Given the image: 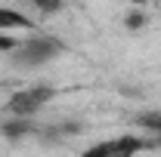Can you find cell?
Returning a JSON list of instances; mask_svg holds the SVG:
<instances>
[{"label": "cell", "mask_w": 161, "mask_h": 157, "mask_svg": "<svg viewBox=\"0 0 161 157\" xmlns=\"http://www.w3.org/2000/svg\"><path fill=\"white\" fill-rule=\"evenodd\" d=\"M62 53V40L50 37V34H37V37H28L25 43L16 46L13 53V62L22 65V68H37V65H47L53 62Z\"/></svg>", "instance_id": "6da1fadb"}, {"label": "cell", "mask_w": 161, "mask_h": 157, "mask_svg": "<svg viewBox=\"0 0 161 157\" xmlns=\"http://www.w3.org/2000/svg\"><path fill=\"white\" fill-rule=\"evenodd\" d=\"M53 99V86H47V83H34V86H25L19 93H13L9 102H6V114H13V117H34L40 108L47 105Z\"/></svg>", "instance_id": "7a4b0ae2"}, {"label": "cell", "mask_w": 161, "mask_h": 157, "mask_svg": "<svg viewBox=\"0 0 161 157\" xmlns=\"http://www.w3.org/2000/svg\"><path fill=\"white\" fill-rule=\"evenodd\" d=\"M25 28H31V19L28 16H22L19 9L0 6V34L3 31H25Z\"/></svg>", "instance_id": "3957f363"}, {"label": "cell", "mask_w": 161, "mask_h": 157, "mask_svg": "<svg viewBox=\"0 0 161 157\" xmlns=\"http://www.w3.org/2000/svg\"><path fill=\"white\" fill-rule=\"evenodd\" d=\"M31 129H34V126H31L28 120H22V117H13L9 123H3V126H0L3 139H13V142H16V139H25Z\"/></svg>", "instance_id": "277c9868"}, {"label": "cell", "mask_w": 161, "mask_h": 157, "mask_svg": "<svg viewBox=\"0 0 161 157\" xmlns=\"http://www.w3.org/2000/svg\"><path fill=\"white\" fill-rule=\"evenodd\" d=\"M133 123L149 129V133H155V136H161V111H142V114L133 117Z\"/></svg>", "instance_id": "5b68a950"}, {"label": "cell", "mask_w": 161, "mask_h": 157, "mask_svg": "<svg viewBox=\"0 0 161 157\" xmlns=\"http://www.w3.org/2000/svg\"><path fill=\"white\" fill-rule=\"evenodd\" d=\"M80 157H121L118 154V139H108V142H99L93 148H87Z\"/></svg>", "instance_id": "8992f818"}, {"label": "cell", "mask_w": 161, "mask_h": 157, "mask_svg": "<svg viewBox=\"0 0 161 157\" xmlns=\"http://www.w3.org/2000/svg\"><path fill=\"white\" fill-rule=\"evenodd\" d=\"M124 25H127L130 31H140L142 25H146V16H142L140 9H133V13H127V16H124Z\"/></svg>", "instance_id": "52a82bcc"}, {"label": "cell", "mask_w": 161, "mask_h": 157, "mask_svg": "<svg viewBox=\"0 0 161 157\" xmlns=\"http://www.w3.org/2000/svg\"><path fill=\"white\" fill-rule=\"evenodd\" d=\"M16 46H19V43L9 37V34H0V49H3V53H16Z\"/></svg>", "instance_id": "ba28073f"}, {"label": "cell", "mask_w": 161, "mask_h": 157, "mask_svg": "<svg viewBox=\"0 0 161 157\" xmlns=\"http://www.w3.org/2000/svg\"><path fill=\"white\" fill-rule=\"evenodd\" d=\"M34 6H37L40 13H59V9H62V3H59V0H56V3H43V0H37Z\"/></svg>", "instance_id": "9c48e42d"}]
</instances>
